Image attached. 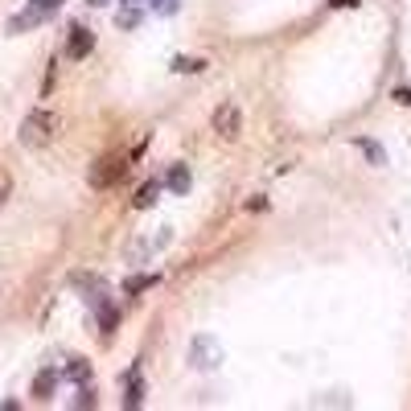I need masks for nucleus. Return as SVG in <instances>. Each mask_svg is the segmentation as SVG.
Listing matches in <instances>:
<instances>
[{
    "label": "nucleus",
    "instance_id": "nucleus-1",
    "mask_svg": "<svg viewBox=\"0 0 411 411\" xmlns=\"http://www.w3.org/2000/svg\"><path fill=\"white\" fill-rule=\"evenodd\" d=\"M58 128H62V120H58V111H49V107H33L29 116L21 120V132H17V140H21L25 148H46L54 136H58Z\"/></svg>",
    "mask_w": 411,
    "mask_h": 411
},
{
    "label": "nucleus",
    "instance_id": "nucleus-2",
    "mask_svg": "<svg viewBox=\"0 0 411 411\" xmlns=\"http://www.w3.org/2000/svg\"><path fill=\"white\" fill-rule=\"evenodd\" d=\"M62 4H66V0H29V8H25V13H17V17L8 21V33H25L29 25L49 21V17H54Z\"/></svg>",
    "mask_w": 411,
    "mask_h": 411
},
{
    "label": "nucleus",
    "instance_id": "nucleus-3",
    "mask_svg": "<svg viewBox=\"0 0 411 411\" xmlns=\"http://www.w3.org/2000/svg\"><path fill=\"white\" fill-rule=\"evenodd\" d=\"M128 165H132V157H103V161H95V169H91V177H87L91 190H107Z\"/></svg>",
    "mask_w": 411,
    "mask_h": 411
},
{
    "label": "nucleus",
    "instance_id": "nucleus-4",
    "mask_svg": "<svg viewBox=\"0 0 411 411\" xmlns=\"http://www.w3.org/2000/svg\"><path fill=\"white\" fill-rule=\"evenodd\" d=\"M214 132L222 136V140H239L243 132V111L235 107V103H222L214 111Z\"/></svg>",
    "mask_w": 411,
    "mask_h": 411
},
{
    "label": "nucleus",
    "instance_id": "nucleus-5",
    "mask_svg": "<svg viewBox=\"0 0 411 411\" xmlns=\"http://www.w3.org/2000/svg\"><path fill=\"white\" fill-rule=\"evenodd\" d=\"M91 49H95V33H91V29H82V25L70 29V37H66V58H70V62H82Z\"/></svg>",
    "mask_w": 411,
    "mask_h": 411
},
{
    "label": "nucleus",
    "instance_id": "nucleus-6",
    "mask_svg": "<svg viewBox=\"0 0 411 411\" xmlns=\"http://www.w3.org/2000/svg\"><path fill=\"white\" fill-rule=\"evenodd\" d=\"M218 358H222V354H218L214 338H194V345H190V362L202 366V370H214Z\"/></svg>",
    "mask_w": 411,
    "mask_h": 411
},
{
    "label": "nucleus",
    "instance_id": "nucleus-7",
    "mask_svg": "<svg viewBox=\"0 0 411 411\" xmlns=\"http://www.w3.org/2000/svg\"><path fill=\"white\" fill-rule=\"evenodd\" d=\"M145 403V374H140V366H132L128 370V391H123V407H140Z\"/></svg>",
    "mask_w": 411,
    "mask_h": 411
},
{
    "label": "nucleus",
    "instance_id": "nucleus-8",
    "mask_svg": "<svg viewBox=\"0 0 411 411\" xmlns=\"http://www.w3.org/2000/svg\"><path fill=\"white\" fill-rule=\"evenodd\" d=\"M169 194H190V185H194V177H190V169L185 165H169L165 169V181H161Z\"/></svg>",
    "mask_w": 411,
    "mask_h": 411
},
{
    "label": "nucleus",
    "instance_id": "nucleus-9",
    "mask_svg": "<svg viewBox=\"0 0 411 411\" xmlns=\"http://www.w3.org/2000/svg\"><path fill=\"white\" fill-rule=\"evenodd\" d=\"M95 317H99V329H103V338H111L116 333V325H120V309L111 305V300H103L95 309Z\"/></svg>",
    "mask_w": 411,
    "mask_h": 411
},
{
    "label": "nucleus",
    "instance_id": "nucleus-10",
    "mask_svg": "<svg viewBox=\"0 0 411 411\" xmlns=\"http://www.w3.org/2000/svg\"><path fill=\"white\" fill-rule=\"evenodd\" d=\"M58 379H70V383H87V379H91V362H87V358H70V362L58 370Z\"/></svg>",
    "mask_w": 411,
    "mask_h": 411
},
{
    "label": "nucleus",
    "instance_id": "nucleus-11",
    "mask_svg": "<svg viewBox=\"0 0 411 411\" xmlns=\"http://www.w3.org/2000/svg\"><path fill=\"white\" fill-rule=\"evenodd\" d=\"M54 387H58V370H42L37 379H33V399H54Z\"/></svg>",
    "mask_w": 411,
    "mask_h": 411
},
{
    "label": "nucleus",
    "instance_id": "nucleus-12",
    "mask_svg": "<svg viewBox=\"0 0 411 411\" xmlns=\"http://www.w3.org/2000/svg\"><path fill=\"white\" fill-rule=\"evenodd\" d=\"M161 190H165L161 181H145V185L136 190V197H132V206H136V210H148V206H157V197H161Z\"/></svg>",
    "mask_w": 411,
    "mask_h": 411
},
{
    "label": "nucleus",
    "instance_id": "nucleus-13",
    "mask_svg": "<svg viewBox=\"0 0 411 411\" xmlns=\"http://www.w3.org/2000/svg\"><path fill=\"white\" fill-rule=\"evenodd\" d=\"M157 284H161L157 271H152V276H128V280H123V292H128V296H140V292L157 288Z\"/></svg>",
    "mask_w": 411,
    "mask_h": 411
},
{
    "label": "nucleus",
    "instance_id": "nucleus-14",
    "mask_svg": "<svg viewBox=\"0 0 411 411\" xmlns=\"http://www.w3.org/2000/svg\"><path fill=\"white\" fill-rule=\"evenodd\" d=\"M358 148L370 157V165H374V169H383V165H387V148L379 145V140H366V136H358Z\"/></svg>",
    "mask_w": 411,
    "mask_h": 411
},
{
    "label": "nucleus",
    "instance_id": "nucleus-15",
    "mask_svg": "<svg viewBox=\"0 0 411 411\" xmlns=\"http://www.w3.org/2000/svg\"><path fill=\"white\" fill-rule=\"evenodd\" d=\"M173 70H177V74H202V70H206V58H177V62H173Z\"/></svg>",
    "mask_w": 411,
    "mask_h": 411
},
{
    "label": "nucleus",
    "instance_id": "nucleus-16",
    "mask_svg": "<svg viewBox=\"0 0 411 411\" xmlns=\"http://www.w3.org/2000/svg\"><path fill=\"white\" fill-rule=\"evenodd\" d=\"M116 25H120V29H136V25H140V8H123L120 17H116Z\"/></svg>",
    "mask_w": 411,
    "mask_h": 411
},
{
    "label": "nucleus",
    "instance_id": "nucleus-17",
    "mask_svg": "<svg viewBox=\"0 0 411 411\" xmlns=\"http://www.w3.org/2000/svg\"><path fill=\"white\" fill-rule=\"evenodd\" d=\"M152 8H157L161 17H173V13L181 8V0H152Z\"/></svg>",
    "mask_w": 411,
    "mask_h": 411
},
{
    "label": "nucleus",
    "instance_id": "nucleus-18",
    "mask_svg": "<svg viewBox=\"0 0 411 411\" xmlns=\"http://www.w3.org/2000/svg\"><path fill=\"white\" fill-rule=\"evenodd\" d=\"M74 403H78V407H95L99 399H95V391H91L87 383H82V391H78V399H74Z\"/></svg>",
    "mask_w": 411,
    "mask_h": 411
},
{
    "label": "nucleus",
    "instance_id": "nucleus-19",
    "mask_svg": "<svg viewBox=\"0 0 411 411\" xmlns=\"http://www.w3.org/2000/svg\"><path fill=\"white\" fill-rule=\"evenodd\" d=\"M391 99L403 103V107H411V87H391Z\"/></svg>",
    "mask_w": 411,
    "mask_h": 411
},
{
    "label": "nucleus",
    "instance_id": "nucleus-20",
    "mask_svg": "<svg viewBox=\"0 0 411 411\" xmlns=\"http://www.w3.org/2000/svg\"><path fill=\"white\" fill-rule=\"evenodd\" d=\"M358 0H329V8H354Z\"/></svg>",
    "mask_w": 411,
    "mask_h": 411
},
{
    "label": "nucleus",
    "instance_id": "nucleus-21",
    "mask_svg": "<svg viewBox=\"0 0 411 411\" xmlns=\"http://www.w3.org/2000/svg\"><path fill=\"white\" fill-rule=\"evenodd\" d=\"M87 4H95V8H99V4H107V0H87Z\"/></svg>",
    "mask_w": 411,
    "mask_h": 411
},
{
    "label": "nucleus",
    "instance_id": "nucleus-22",
    "mask_svg": "<svg viewBox=\"0 0 411 411\" xmlns=\"http://www.w3.org/2000/svg\"><path fill=\"white\" fill-rule=\"evenodd\" d=\"M123 4H136V0H123Z\"/></svg>",
    "mask_w": 411,
    "mask_h": 411
}]
</instances>
